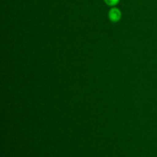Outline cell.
Instances as JSON below:
<instances>
[{
    "label": "cell",
    "instance_id": "obj_1",
    "mask_svg": "<svg viewBox=\"0 0 157 157\" xmlns=\"http://www.w3.org/2000/svg\"><path fill=\"white\" fill-rule=\"evenodd\" d=\"M109 18L113 22H116L118 21L121 18V12L117 8H113V9H110V12H109Z\"/></svg>",
    "mask_w": 157,
    "mask_h": 157
},
{
    "label": "cell",
    "instance_id": "obj_2",
    "mask_svg": "<svg viewBox=\"0 0 157 157\" xmlns=\"http://www.w3.org/2000/svg\"><path fill=\"white\" fill-rule=\"evenodd\" d=\"M104 1L109 6H114V5L117 4L119 0H104Z\"/></svg>",
    "mask_w": 157,
    "mask_h": 157
}]
</instances>
